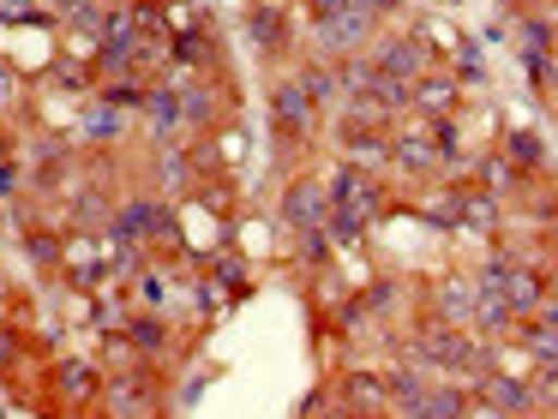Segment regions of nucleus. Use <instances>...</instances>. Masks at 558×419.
I'll use <instances>...</instances> for the list:
<instances>
[{"instance_id":"f257e3e1","label":"nucleus","mask_w":558,"mask_h":419,"mask_svg":"<svg viewBox=\"0 0 558 419\" xmlns=\"http://www.w3.org/2000/svg\"><path fill=\"white\" fill-rule=\"evenodd\" d=\"M102 383H109V371L97 354H54L43 366V395L54 402V414H97Z\"/></svg>"},{"instance_id":"f03ea898","label":"nucleus","mask_w":558,"mask_h":419,"mask_svg":"<svg viewBox=\"0 0 558 419\" xmlns=\"http://www.w3.org/2000/svg\"><path fill=\"white\" fill-rule=\"evenodd\" d=\"M265 108H270V132L282 138V150H306V144L318 138V108H313V96L301 90V78H294V66L289 72H270V84H265Z\"/></svg>"},{"instance_id":"7ed1b4c3","label":"nucleus","mask_w":558,"mask_h":419,"mask_svg":"<svg viewBox=\"0 0 558 419\" xmlns=\"http://www.w3.org/2000/svg\"><path fill=\"white\" fill-rule=\"evenodd\" d=\"M325 192H330V210L349 215V222H361V227H378L390 215L385 174H361V168H349V162H330L325 168Z\"/></svg>"},{"instance_id":"20e7f679","label":"nucleus","mask_w":558,"mask_h":419,"mask_svg":"<svg viewBox=\"0 0 558 419\" xmlns=\"http://www.w3.org/2000/svg\"><path fill=\"white\" fill-rule=\"evenodd\" d=\"M157 414H162V371L157 366L109 371L102 402H97V419H157Z\"/></svg>"},{"instance_id":"39448f33","label":"nucleus","mask_w":558,"mask_h":419,"mask_svg":"<svg viewBox=\"0 0 558 419\" xmlns=\"http://www.w3.org/2000/svg\"><path fill=\"white\" fill-rule=\"evenodd\" d=\"M181 72V66H174ZM181 108H186V132H217L229 126L234 114H241V84L229 78H193V72H181Z\"/></svg>"},{"instance_id":"423d86ee","label":"nucleus","mask_w":558,"mask_h":419,"mask_svg":"<svg viewBox=\"0 0 558 419\" xmlns=\"http://www.w3.org/2000/svg\"><path fill=\"white\" fill-rule=\"evenodd\" d=\"M390 168H397L414 192H426V186L445 180V156H438V144L426 138V126L414 114H402L397 132H390Z\"/></svg>"},{"instance_id":"0eeeda50","label":"nucleus","mask_w":558,"mask_h":419,"mask_svg":"<svg viewBox=\"0 0 558 419\" xmlns=\"http://www.w3.org/2000/svg\"><path fill=\"white\" fill-rule=\"evenodd\" d=\"M126 342H133L138 359H145V366H157V371H169L174 359L186 354V330L169 318V311H138L133 306V318H126ZM186 359H193V354H186Z\"/></svg>"},{"instance_id":"6e6552de","label":"nucleus","mask_w":558,"mask_h":419,"mask_svg":"<svg viewBox=\"0 0 558 419\" xmlns=\"http://www.w3.org/2000/svg\"><path fill=\"white\" fill-rule=\"evenodd\" d=\"M330 215V192L325 174H289L277 192V227L282 234H306V227H325Z\"/></svg>"},{"instance_id":"1a4fd4ad","label":"nucleus","mask_w":558,"mask_h":419,"mask_svg":"<svg viewBox=\"0 0 558 419\" xmlns=\"http://www.w3.org/2000/svg\"><path fill=\"white\" fill-rule=\"evenodd\" d=\"M138 126H145L150 144H181V138H193V132H186V108H181V72H174V66L145 90Z\"/></svg>"},{"instance_id":"9d476101","label":"nucleus","mask_w":558,"mask_h":419,"mask_svg":"<svg viewBox=\"0 0 558 419\" xmlns=\"http://www.w3.org/2000/svg\"><path fill=\"white\" fill-rule=\"evenodd\" d=\"M246 42L258 48V60H270V66H282V60H294V24H289V7H277V0H253L241 19Z\"/></svg>"},{"instance_id":"9b49d317","label":"nucleus","mask_w":558,"mask_h":419,"mask_svg":"<svg viewBox=\"0 0 558 419\" xmlns=\"http://www.w3.org/2000/svg\"><path fill=\"white\" fill-rule=\"evenodd\" d=\"M450 186H457V234H474V239H486V246H493V239L510 227L505 198H493V192L474 186V180H450Z\"/></svg>"},{"instance_id":"f8f14e48","label":"nucleus","mask_w":558,"mask_h":419,"mask_svg":"<svg viewBox=\"0 0 558 419\" xmlns=\"http://www.w3.org/2000/svg\"><path fill=\"white\" fill-rule=\"evenodd\" d=\"M474 402L481 407H493V414H505V419H541V407H534V383H529V371H486L481 383H474Z\"/></svg>"},{"instance_id":"ddd939ff","label":"nucleus","mask_w":558,"mask_h":419,"mask_svg":"<svg viewBox=\"0 0 558 419\" xmlns=\"http://www.w3.org/2000/svg\"><path fill=\"white\" fill-rule=\"evenodd\" d=\"M330 150H337V162L361 168V174H390V132H366V126L330 120Z\"/></svg>"},{"instance_id":"4468645a","label":"nucleus","mask_w":558,"mask_h":419,"mask_svg":"<svg viewBox=\"0 0 558 419\" xmlns=\"http://www.w3.org/2000/svg\"><path fill=\"white\" fill-rule=\"evenodd\" d=\"M546 294H553V270L541 263V251H517V263L505 275V306L517 318H534L546 306Z\"/></svg>"},{"instance_id":"2eb2a0df","label":"nucleus","mask_w":558,"mask_h":419,"mask_svg":"<svg viewBox=\"0 0 558 419\" xmlns=\"http://www.w3.org/2000/svg\"><path fill=\"white\" fill-rule=\"evenodd\" d=\"M61 287H66L73 299H90V294H102V287H109V258L97 251V239H90V234H73V239H66Z\"/></svg>"},{"instance_id":"dca6fc26","label":"nucleus","mask_w":558,"mask_h":419,"mask_svg":"<svg viewBox=\"0 0 558 419\" xmlns=\"http://www.w3.org/2000/svg\"><path fill=\"white\" fill-rule=\"evenodd\" d=\"M337 402L361 419H378V414H390V378L378 366H349V371H337Z\"/></svg>"},{"instance_id":"f3484780","label":"nucleus","mask_w":558,"mask_h":419,"mask_svg":"<svg viewBox=\"0 0 558 419\" xmlns=\"http://www.w3.org/2000/svg\"><path fill=\"white\" fill-rule=\"evenodd\" d=\"M426 318H445V323H469L474 311V270H438L433 282H426Z\"/></svg>"},{"instance_id":"a211bd4d","label":"nucleus","mask_w":558,"mask_h":419,"mask_svg":"<svg viewBox=\"0 0 558 419\" xmlns=\"http://www.w3.org/2000/svg\"><path fill=\"white\" fill-rule=\"evenodd\" d=\"M126 132H133V114H121V108L109 102H78V144H90V150H121Z\"/></svg>"},{"instance_id":"6ab92c4d","label":"nucleus","mask_w":558,"mask_h":419,"mask_svg":"<svg viewBox=\"0 0 558 419\" xmlns=\"http://www.w3.org/2000/svg\"><path fill=\"white\" fill-rule=\"evenodd\" d=\"M498 156H505V162L517 168L522 180H546V168H553L546 138H541L534 126H505V132H498Z\"/></svg>"},{"instance_id":"aec40b11","label":"nucleus","mask_w":558,"mask_h":419,"mask_svg":"<svg viewBox=\"0 0 558 419\" xmlns=\"http://www.w3.org/2000/svg\"><path fill=\"white\" fill-rule=\"evenodd\" d=\"M409 114H426V120H457V114H462V84H457V72H450V66L426 72V78L414 84V108H409Z\"/></svg>"},{"instance_id":"412c9836","label":"nucleus","mask_w":558,"mask_h":419,"mask_svg":"<svg viewBox=\"0 0 558 419\" xmlns=\"http://www.w3.org/2000/svg\"><path fill=\"white\" fill-rule=\"evenodd\" d=\"M294 78H301L306 96H313L318 114L342 108V84H337V60H330V54H301V60H294Z\"/></svg>"},{"instance_id":"4be33fe9","label":"nucleus","mask_w":558,"mask_h":419,"mask_svg":"<svg viewBox=\"0 0 558 419\" xmlns=\"http://www.w3.org/2000/svg\"><path fill=\"white\" fill-rule=\"evenodd\" d=\"M126 318H133V299H126L121 287H102V294L78 299V323H85V330H97V335L126 330Z\"/></svg>"},{"instance_id":"5701e85b","label":"nucleus","mask_w":558,"mask_h":419,"mask_svg":"<svg viewBox=\"0 0 558 419\" xmlns=\"http://www.w3.org/2000/svg\"><path fill=\"white\" fill-rule=\"evenodd\" d=\"M198 270L217 275V282L234 294V306H241V299H253V258H246L241 246H222V251H210V258H198Z\"/></svg>"},{"instance_id":"b1692460","label":"nucleus","mask_w":558,"mask_h":419,"mask_svg":"<svg viewBox=\"0 0 558 419\" xmlns=\"http://www.w3.org/2000/svg\"><path fill=\"white\" fill-rule=\"evenodd\" d=\"M66 227H25V258H31V270L37 275H54V282H61V263H66Z\"/></svg>"},{"instance_id":"393cba45","label":"nucleus","mask_w":558,"mask_h":419,"mask_svg":"<svg viewBox=\"0 0 558 419\" xmlns=\"http://www.w3.org/2000/svg\"><path fill=\"white\" fill-rule=\"evenodd\" d=\"M361 299H366V311H373V323H390L402 311V299H414V287L402 282L397 270H385V275H373V282L361 287Z\"/></svg>"},{"instance_id":"a878e982","label":"nucleus","mask_w":558,"mask_h":419,"mask_svg":"<svg viewBox=\"0 0 558 419\" xmlns=\"http://www.w3.org/2000/svg\"><path fill=\"white\" fill-rule=\"evenodd\" d=\"M510 42H517V54H558V24L541 19V12H510Z\"/></svg>"},{"instance_id":"bb28decb","label":"nucleus","mask_w":558,"mask_h":419,"mask_svg":"<svg viewBox=\"0 0 558 419\" xmlns=\"http://www.w3.org/2000/svg\"><path fill=\"white\" fill-rule=\"evenodd\" d=\"M445 66L457 72V84H462V90H469V84L481 90V84L493 78V72H486V54H481V42H474L469 30H457V42H450V60H445Z\"/></svg>"},{"instance_id":"cd10ccee","label":"nucleus","mask_w":558,"mask_h":419,"mask_svg":"<svg viewBox=\"0 0 558 419\" xmlns=\"http://www.w3.org/2000/svg\"><path fill=\"white\" fill-rule=\"evenodd\" d=\"M510 342H517L522 354L534 359V366H558V335L546 330V323H534V318H517V330H510Z\"/></svg>"},{"instance_id":"c85d7f7f","label":"nucleus","mask_w":558,"mask_h":419,"mask_svg":"<svg viewBox=\"0 0 558 419\" xmlns=\"http://www.w3.org/2000/svg\"><path fill=\"white\" fill-rule=\"evenodd\" d=\"M31 366V342L13 318H0V383H19V371Z\"/></svg>"},{"instance_id":"c756f323","label":"nucleus","mask_w":558,"mask_h":419,"mask_svg":"<svg viewBox=\"0 0 558 419\" xmlns=\"http://www.w3.org/2000/svg\"><path fill=\"white\" fill-rule=\"evenodd\" d=\"M25 108H31V78L0 54V120H19Z\"/></svg>"},{"instance_id":"7c9ffc66","label":"nucleus","mask_w":558,"mask_h":419,"mask_svg":"<svg viewBox=\"0 0 558 419\" xmlns=\"http://www.w3.org/2000/svg\"><path fill=\"white\" fill-rule=\"evenodd\" d=\"M294 263H301L306 275L325 270V263H337V246H330V227H306V234H294Z\"/></svg>"},{"instance_id":"2f4dec72","label":"nucleus","mask_w":558,"mask_h":419,"mask_svg":"<svg viewBox=\"0 0 558 419\" xmlns=\"http://www.w3.org/2000/svg\"><path fill=\"white\" fill-rule=\"evenodd\" d=\"M373 78H378V66H373V54H342L337 60V84H342V102H349V96H366L373 90Z\"/></svg>"},{"instance_id":"473e14b6","label":"nucleus","mask_w":558,"mask_h":419,"mask_svg":"<svg viewBox=\"0 0 558 419\" xmlns=\"http://www.w3.org/2000/svg\"><path fill=\"white\" fill-rule=\"evenodd\" d=\"M366 96H373V102L385 108V114H397V120L414 108V84H409V78H390V72H378L373 90H366Z\"/></svg>"},{"instance_id":"72a5a7b5","label":"nucleus","mask_w":558,"mask_h":419,"mask_svg":"<svg viewBox=\"0 0 558 419\" xmlns=\"http://www.w3.org/2000/svg\"><path fill=\"white\" fill-rule=\"evenodd\" d=\"M517 66L541 96H558V54H517Z\"/></svg>"},{"instance_id":"f704fd0d","label":"nucleus","mask_w":558,"mask_h":419,"mask_svg":"<svg viewBox=\"0 0 558 419\" xmlns=\"http://www.w3.org/2000/svg\"><path fill=\"white\" fill-rule=\"evenodd\" d=\"M529 383H534V407L558 414V366H529Z\"/></svg>"},{"instance_id":"c9c22d12","label":"nucleus","mask_w":558,"mask_h":419,"mask_svg":"<svg viewBox=\"0 0 558 419\" xmlns=\"http://www.w3.org/2000/svg\"><path fill=\"white\" fill-rule=\"evenodd\" d=\"M19 192H25V168H19V156H0V204H13Z\"/></svg>"},{"instance_id":"e433bc0d","label":"nucleus","mask_w":558,"mask_h":419,"mask_svg":"<svg viewBox=\"0 0 558 419\" xmlns=\"http://www.w3.org/2000/svg\"><path fill=\"white\" fill-rule=\"evenodd\" d=\"M205 390H210V371H198V378H186V383H181V402L193 407V402H198V395H205Z\"/></svg>"},{"instance_id":"4c0bfd02","label":"nucleus","mask_w":558,"mask_h":419,"mask_svg":"<svg viewBox=\"0 0 558 419\" xmlns=\"http://www.w3.org/2000/svg\"><path fill=\"white\" fill-rule=\"evenodd\" d=\"M534 323H546V330H553V335H558V294H546V306H541V311H534Z\"/></svg>"},{"instance_id":"58836bf2","label":"nucleus","mask_w":558,"mask_h":419,"mask_svg":"<svg viewBox=\"0 0 558 419\" xmlns=\"http://www.w3.org/2000/svg\"><path fill=\"white\" fill-rule=\"evenodd\" d=\"M318 419H361V414H349V407H342V402H330V407H325V414H318Z\"/></svg>"},{"instance_id":"ea45409f","label":"nucleus","mask_w":558,"mask_h":419,"mask_svg":"<svg viewBox=\"0 0 558 419\" xmlns=\"http://www.w3.org/2000/svg\"><path fill=\"white\" fill-rule=\"evenodd\" d=\"M373 7H378V19H397V12H402V0H373Z\"/></svg>"},{"instance_id":"a19ab883","label":"nucleus","mask_w":558,"mask_h":419,"mask_svg":"<svg viewBox=\"0 0 558 419\" xmlns=\"http://www.w3.org/2000/svg\"><path fill=\"white\" fill-rule=\"evenodd\" d=\"M43 7H61V0H43Z\"/></svg>"},{"instance_id":"79ce46f5","label":"nucleus","mask_w":558,"mask_h":419,"mask_svg":"<svg viewBox=\"0 0 558 419\" xmlns=\"http://www.w3.org/2000/svg\"><path fill=\"white\" fill-rule=\"evenodd\" d=\"M378 419H397V414H378Z\"/></svg>"}]
</instances>
